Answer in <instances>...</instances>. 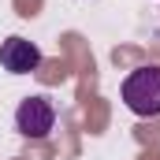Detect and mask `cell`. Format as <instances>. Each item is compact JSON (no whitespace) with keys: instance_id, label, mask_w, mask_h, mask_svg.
Returning <instances> with one entry per match:
<instances>
[{"instance_id":"cell-3","label":"cell","mask_w":160,"mask_h":160,"mask_svg":"<svg viewBox=\"0 0 160 160\" xmlns=\"http://www.w3.org/2000/svg\"><path fill=\"white\" fill-rule=\"evenodd\" d=\"M0 63L11 75H30V71H38V63H41V48L34 41H26V38H8L0 45Z\"/></svg>"},{"instance_id":"cell-2","label":"cell","mask_w":160,"mask_h":160,"mask_svg":"<svg viewBox=\"0 0 160 160\" xmlns=\"http://www.w3.org/2000/svg\"><path fill=\"white\" fill-rule=\"evenodd\" d=\"M52 123H56V108L48 97H26L15 108V130L22 138H48Z\"/></svg>"},{"instance_id":"cell-1","label":"cell","mask_w":160,"mask_h":160,"mask_svg":"<svg viewBox=\"0 0 160 160\" xmlns=\"http://www.w3.org/2000/svg\"><path fill=\"white\" fill-rule=\"evenodd\" d=\"M123 101L134 116H160V67H138L123 78Z\"/></svg>"}]
</instances>
